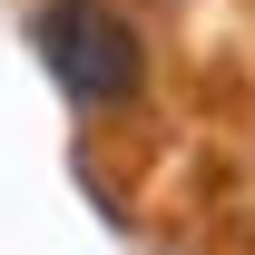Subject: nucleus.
Wrapping results in <instances>:
<instances>
[{"label":"nucleus","instance_id":"obj_1","mask_svg":"<svg viewBox=\"0 0 255 255\" xmlns=\"http://www.w3.org/2000/svg\"><path fill=\"white\" fill-rule=\"evenodd\" d=\"M30 49H39V69H49L79 108H118V98L147 89V39L128 30L108 0H39Z\"/></svg>","mask_w":255,"mask_h":255}]
</instances>
